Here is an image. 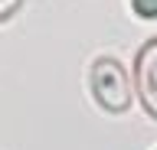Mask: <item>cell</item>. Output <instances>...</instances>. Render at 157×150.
I'll list each match as a JSON object with an SVG mask.
<instances>
[{"label":"cell","mask_w":157,"mask_h":150,"mask_svg":"<svg viewBox=\"0 0 157 150\" xmlns=\"http://www.w3.org/2000/svg\"><path fill=\"white\" fill-rule=\"evenodd\" d=\"M88 88H92V98L101 111L108 114H121V111L131 108V79H128V69L111 56H98L92 62V72H88Z\"/></svg>","instance_id":"cell-1"},{"label":"cell","mask_w":157,"mask_h":150,"mask_svg":"<svg viewBox=\"0 0 157 150\" xmlns=\"http://www.w3.org/2000/svg\"><path fill=\"white\" fill-rule=\"evenodd\" d=\"M134 95L147 118L157 121V36H151L134 56Z\"/></svg>","instance_id":"cell-2"},{"label":"cell","mask_w":157,"mask_h":150,"mask_svg":"<svg viewBox=\"0 0 157 150\" xmlns=\"http://www.w3.org/2000/svg\"><path fill=\"white\" fill-rule=\"evenodd\" d=\"M131 7L141 20H154L157 16V0H131Z\"/></svg>","instance_id":"cell-3"},{"label":"cell","mask_w":157,"mask_h":150,"mask_svg":"<svg viewBox=\"0 0 157 150\" xmlns=\"http://www.w3.org/2000/svg\"><path fill=\"white\" fill-rule=\"evenodd\" d=\"M20 7H23V0H0V23H7Z\"/></svg>","instance_id":"cell-4"}]
</instances>
